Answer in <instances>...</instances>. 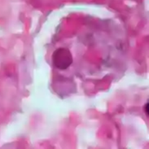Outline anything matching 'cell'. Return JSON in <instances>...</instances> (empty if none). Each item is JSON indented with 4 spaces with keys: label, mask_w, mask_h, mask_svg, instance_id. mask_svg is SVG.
Listing matches in <instances>:
<instances>
[{
    "label": "cell",
    "mask_w": 149,
    "mask_h": 149,
    "mask_svg": "<svg viewBox=\"0 0 149 149\" xmlns=\"http://www.w3.org/2000/svg\"><path fill=\"white\" fill-rule=\"evenodd\" d=\"M52 61L58 69H66L72 64L73 56L68 49L59 48L53 53Z\"/></svg>",
    "instance_id": "obj_1"
},
{
    "label": "cell",
    "mask_w": 149,
    "mask_h": 149,
    "mask_svg": "<svg viewBox=\"0 0 149 149\" xmlns=\"http://www.w3.org/2000/svg\"><path fill=\"white\" fill-rule=\"evenodd\" d=\"M148 103H147V104L145 105V113L147 116H148Z\"/></svg>",
    "instance_id": "obj_2"
}]
</instances>
